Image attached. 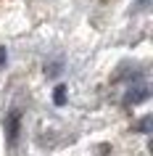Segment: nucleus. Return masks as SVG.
Wrapping results in <instances>:
<instances>
[{
  "mask_svg": "<svg viewBox=\"0 0 153 156\" xmlns=\"http://www.w3.org/2000/svg\"><path fill=\"white\" fill-rule=\"evenodd\" d=\"M151 122H153L151 116H145V119H140V122H137V130H140V132H148V130H151Z\"/></svg>",
  "mask_w": 153,
  "mask_h": 156,
  "instance_id": "20e7f679",
  "label": "nucleus"
},
{
  "mask_svg": "<svg viewBox=\"0 0 153 156\" xmlns=\"http://www.w3.org/2000/svg\"><path fill=\"white\" fill-rule=\"evenodd\" d=\"M148 95H151V87H148V85H132V90L127 93L124 103H127V106H137V103H143Z\"/></svg>",
  "mask_w": 153,
  "mask_h": 156,
  "instance_id": "f257e3e1",
  "label": "nucleus"
},
{
  "mask_svg": "<svg viewBox=\"0 0 153 156\" xmlns=\"http://www.w3.org/2000/svg\"><path fill=\"white\" fill-rule=\"evenodd\" d=\"M5 135H8V143H16V135H19V111H11V114H8Z\"/></svg>",
  "mask_w": 153,
  "mask_h": 156,
  "instance_id": "f03ea898",
  "label": "nucleus"
},
{
  "mask_svg": "<svg viewBox=\"0 0 153 156\" xmlns=\"http://www.w3.org/2000/svg\"><path fill=\"white\" fill-rule=\"evenodd\" d=\"M148 3H151V0H140V3H137V11H143V8H148Z\"/></svg>",
  "mask_w": 153,
  "mask_h": 156,
  "instance_id": "423d86ee",
  "label": "nucleus"
},
{
  "mask_svg": "<svg viewBox=\"0 0 153 156\" xmlns=\"http://www.w3.org/2000/svg\"><path fill=\"white\" fill-rule=\"evenodd\" d=\"M53 101H56L58 106H64V101H66V87H64V85H58V87H56V93H53Z\"/></svg>",
  "mask_w": 153,
  "mask_h": 156,
  "instance_id": "7ed1b4c3",
  "label": "nucleus"
},
{
  "mask_svg": "<svg viewBox=\"0 0 153 156\" xmlns=\"http://www.w3.org/2000/svg\"><path fill=\"white\" fill-rule=\"evenodd\" d=\"M5 61H8V53H5V48H0V66H5Z\"/></svg>",
  "mask_w": 153,
  "mask_h": 156,
  "instance_id": "39448f33",
  "label": "nucleus"
}]
</instances>
